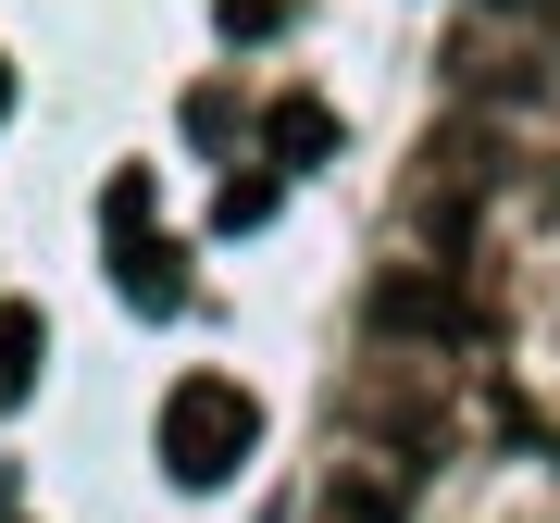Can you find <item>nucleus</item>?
<instances>
[{
	"instance_id": "obj_1",
	"label": "nucleus",
	"mask_w": 560,
	"mask_h": 523,
	"mask_svg": "<svg viewBox=\"0 0 560 523\" xmlns=\"http://www.w3.org/2000/svg\"><path fill=\"white\" fill-rule=\"evenodd\" d=\"M150 437H162V474H175L187 499H212V486L249 474V449H261V399H249L237 374H175Z\"/></svg>"
},
{
	"instance_id": "obj_4",
	"label": "nucleus",
	"mask_w": 560,
	"mask_h": 523,
	"mask_svg": "<svg viewBox=\"0 0 560 523\" xmlns=\"http://www.w3.org/2000/svg\"><path fill=\"white\" fill-rule=\"evenodd\" d=\"M261 150H275V162H287V175H300V162H324V150H337V113H324V101H312V88H287V101H275V113H261Z\"/></svg>"
},
{
	"instance_id": "obj_2",
	"label": "nucleus",
	"mask_w": 560,
	"mask_h": 523,
	"mask_svg": "<svg viewBox=\"0 0 560 523\" xmlns=\"http://www.w3.org/2000/svg\"><path fill=\"white\" fill-rule=\"evenodd\" d=\"M113 287H125V312L175 324V312H187V249L150 237V224H125V237H113Z\"/></svg>"
},
{
	"instance_id": "obj_5",
	"label": "nucleus",
	"mask_w": 560,
	"mask_h": 523,
	"mask_svg": "<svg viewBox=\"0 0 560 523\" xmlns=\"http://www.w3.org/2000/svg\"><path fill=\"white\" fill-rule=\"evenodd\" d=\"M224 38H275V0H224Z\"/></svg>"
},
{
	"instance_id": "obj_3",
	"label": "nucleus",
	"mask_w": 560,
	"mask_h": 523,
	"mask_svg": "<svg viewBox=\"0 0 560 523\" xmlns=\"http://www.w3.org/2000/svg\"><path fill=\"white\" fill-rule=\"evenodd\" d=\"M38 374H50V324H38V300H0V411L38 399Z\"/></svg>"
},
{
	"instance_id": "obj_6",
	"label": "nucleus",
	"mask_w": 560,
	"mask_h": 523,
	"mask_svg": "<svg viewBox=\"0 0 560 523\" xmlns=\"http://www.w3.org/2000/svg\"><path fill=\"white\" fill-rule=\"evenodd\" d=\"M0 113H13V62H0Z\"/></svg>"
}]
</instances>
